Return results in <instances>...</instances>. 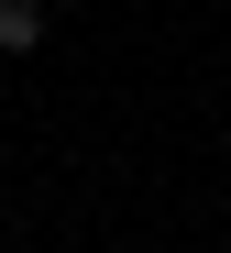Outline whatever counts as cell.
I'll return each instance as SVG.
<instances>
[{"mask_svg": "<svg viewBox=\"0 0 231 253\" xmlns=\"http://www.w3.org/2000/svg\"><path fill=\"white\" fill-rule=\"evenodd\" d=\"M44 33H55V0H0V66H11V55H33Z\"/></svg>", "mask_w": 231, "mask_h": 253, "instance_id": "cell-1", "label": "cell"}, {"mask_svg": "<svg viewBox=\"0 0 231 253\" xmlns=\"http://www.w3.org/2000/svg\"><path fill=\"white\" fill-rule=\"evenodd\" d=\"M220 253H231V231H220Z\"/></svg>", "mask_w": 231, "mask_h": 253, "instance_id": "cell-2", "label": "cell"}]
</instances>
